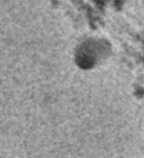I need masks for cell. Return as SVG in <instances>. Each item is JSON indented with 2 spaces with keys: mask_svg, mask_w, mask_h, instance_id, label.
I'll list each match as a JSON object with an SVG mask.
<instances>
[{
  "mask_svg": "<svg viewBox=\"0 0 144 158\" xmlns=\"http://www.w3.org/2000/svg\"><path fill=\"white\" fill-rule=\"evenodd\" d=\"M109 54V44L98 38H87L75 49V63L82 69H93Z\"/></svg>",
  "mask_w": 144,
  "mask_h": 158,
  "instance_id": "1",
  "label": "cell"
}]
</instances>
